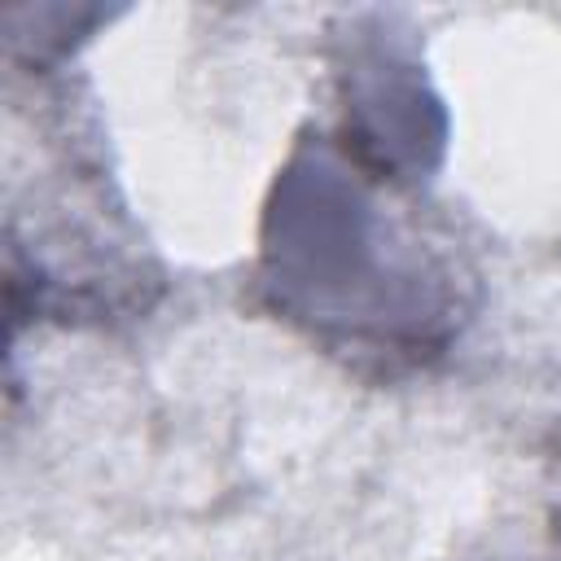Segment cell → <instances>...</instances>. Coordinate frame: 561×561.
<instances>
[{
	"label": "cell",
	"instance_id": "3957f363",
	"mask_svg": "<svg viewBox=\"0 0 561 561\" xmlns=\"http://www.w3.org/2000/svg\"><path fill=\"white\" fill-rule=\"evenodd\" d=\"M333 145L381 188H425L451 145V114L416 26L394 9H355L329 26Z\"/></svg>",
	"mask_w": 561,
	"mask_h": 561
},
{
	"label": "cell",
	"instance_id": "277c9868",
	"mask_svg": "<svg viewBox=\"0 0 561 561\" xmlns=\"http://www.w3.org/2000/svg\"><path fill=\"white\" fill-rule=\"evenodd\" d=\"M118 13L110 9H70V4H35L9 9V66L18 75L48 79L92 39L96 26H110Z\"/></svg>",
	"mask_w": 561,
	"mask_h": 561
},
{
	"label": "cell",
	"instance_id": "7a4b0ae2",
	"mask_svg": "<svg viewBox=\"0 0 561 561\" xmlns=\"http://www.w3.org/2000/svg\"><path fill=\"white\" fill-rule=\"evenodd\" d=\"M167 294V267L145 245L101 149L96 118L57 114L48 175H35L31 210L4 219V316L22 324L114 329L149 316Z\"/></svg>",
	"mask_w": 561,
	"mask_h": 561
},
{
	"label": "cell",
	"instance_id": "5b68a950",
	"mask_svg": "<svg viewBox=\"0 0 561 561\" xmlns=\"http://www.w3.org/2000/svg\"><path fill=\"white\" fill-rule=\"evenodd\" d=\"M552 486H557V504H561V443H557V456H552Z\"/></svg>",
	"mask_w": 561,
	"mask_h": 561
},
{
	"label": "cell",
	"instance_id": "6da1fadb",
	"mask_svg": "<svg viewBox=\"0 0 561 561\" xmlns=\"http://www.w3.org/2000/svg\"><path fill=\"white\" fill-rule=\"evenodd\" d=\"M394 197L307 127L263 193L245 272L254 311L368 381L438 368L482 307L473 263Z\"/></svg>",
	"mask_w": 561,
	"mask_h": 561
}]
</instances>
